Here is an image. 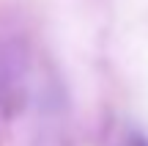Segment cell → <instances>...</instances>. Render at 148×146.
<instances>
[{
    "label": "cell",
    "mask_w": 148,
    "mask_h": 146,
    "mask_svg": "<svg viewBox=\"0 0 148 146\" xmlns=\"http://www.w3.org/2000/svg\"><path fill=\"white\" fill-rule=\"evenodd\" d=\"M27 91V58L14 44H0V110H16Z\"/></svg>",
    "instance_id": "6da1fadb"
},
{
    "label": "cell",
    "mask_w": 148,
    "mask_h": 146,
    "mask_svg": "<svg viewBox=\"0 0 148 146\" xmlns=\"http://www.w3.org/2000/svg\"><path fill=\"white\" fill-rule=\"evenodd\" d=\"M123 146H148V141L143 135H129L126 141H123Z\"/></svg>",
    "instance_id": "7a4b0ae2"
}]
</instances>
